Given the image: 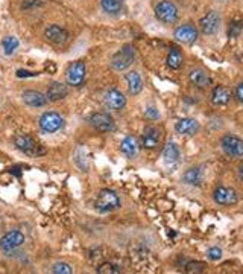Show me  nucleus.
Wrapping results in <instances>:
<instances>
[{
  "label": "nucleus",
  "instance_id": "cd10ccee",
  "mask_svg": "<svg viewBox=\"0 0 243 274\" xmlns=\"http://www.w3.org/2000/svg\"><path fill=\"white\" fill-rule=\"evenodd\" d=\"M52 272H55V274H72L73 268H72V265H68L66 262H56L52 266Z\"/></svg>",
  "mask_w": 243,
  "mask_h": 274
},
{
  "label": "nucleus",
  "instance_id": "aec40b11",
  "mask_svg": "<svg viewBox=\"0 0 243 274\" xmlns=\"http://www.w3.org/2000/svg\"><path fill=\"white\" fill-rule=\"evenodd\" d=\"M188 78L193 86H196L198 89H206L212 84V78L202 70V69H193L188 73Z\"/></svg>",
  "mask_w": 243,
  "mask_h": 274
},
{
  "label": "nucleus",
  "instance_id": "f3484780",
  "mask_svg": "<svg viewBox=\"0 0 243 274\" xmlns=\"http://www.w3.org/2000/svg\"><path fill=\"white\" fill-rule=\"evenodd\" d=\"M180 148L175 142H169L164 149H163V162L168 168H174L176 166V163L180 162Z\"/></svg>",
  "mask_w": 243,
  "mask_h": 274
},
{
  "label": "nucleus",
  "instance_id": "4468645a",
  "mask_svg": "<svg viewBox=\"0 0 243 274\" xmlns=\"http://www.w3.org/2000/svg\"><path fill=\"white\" fill-rule=\"evenodd\" d=\"M161 142V131L156 127H146L142 134V146L146 149H155Z\"/></svg>",
  "mask_w": 243,
  "mask_h": 274
},
{
  "label": "nucleus",
  "instance_id": "a878e982",
  "mask_svg": "<svg viewBox=\"0 0 243 274\" xmlns=\"http://www.w3.org/2000/svg\"><path fill=\"white\" fill-rule=\"evenodd\" d=\"M100 5L105 13L108 14H117L122 10L124 5V0H100Z\"/></svg>",
  "mask_w": 243,
  "mask_h": 274
},
{
  "label": "nucleus",
  "instance_id": "412c9836",
  "mask_svg": "<svg viewBox=\"0 0 243 274\" xmlns=\"http://www.w3.org/2000/svg\"><path fill=\"white\" fill-rule=\"evenodd\" d=\"M125 80H126V84H128V90L132 96L138 95L143 90V81H142V76L138 75V72H136V70L128 72L126 76H125Z\"/></svg>",
  "mask_w": 243,
  "mask_h": 274
},
{
  "label": "nucleus",
  "instance_id": "9b49d317",
  "mask_svg": "<svg viewBox=\"0 0 243 274\" xmlns=\"http://www.w3.org/2000/svg\"><path fill=\"white\" fill-rule=\"evenodd\" d=\"M104 102H105L106 108H110L112 111H120V110H124L125 105H126V98L122 92H118L116 89H111L105 93Z\"/></svg>",
  "mask_w": 243,
  "mask_h": 274
},
{
  "label": "nucleus",
  "instance_id": "f03ea898",
  "mask_svg": "<svg viewBox=\"0 0 243 274\" xmlns=\"http://www.w3.org/2000/svg\"><path fill=\"white\" fill-rule=\"evenodd\" d=\"M120 207V198L118 195L111 189H102L98 195L96 200V209L102 213L112 212Z\"/></svg>",
  "mask_w": 243,
  "mask_h": 274
},
{
  "label": "nucleus",
  "instance_id": "2eb2a0df",
  "mask_svg": "<svg viewBox=\"0 0 243 274\" xmlns=\"http://www.w3.org/2000/svg\"><path fill=\"white\" fill-rule=\"evenodd\" d=\"M44 37L48 42H50L54 45H64L68 40V32L58 25H52L46 29Z\"/></svg>",
  "mask_w": 243,
  "mask_h": 274
},
{
  "label": "nucleus",
  "instance_id": "c9c22d12",
  "mask_svg": "<svg viewBox=\"0 0 243 274\" xmlns=\"http://www.w3.org/2000/svg\"><path fill=\"white\" fill-rule=\"evenodd\" d=\"M238 175H240V178L243 180V163H242L240 168H238Z\"/></svg>",
  "mask_w": 243,
  "mask_h": 274
},
{
  "label": "nucleus",
  "instance_id": "72a5a7b5",
  "mask_svg": "<svg viewBox=\"0 0 243 274\" xmlns=\"http://www.w3.org/2000/svg\"><path fill=\"white\" fill-rule=\"evenodd\" d=\"M236 98H237L240 102H243V83L237 86V89H236Z\"/></svg>",
  "mask_w": 243,
  "mask_h": 274
},
{
  "label": "nucleus",
  "instance_id": "423d86ee",
  "mask_svg": "<svg viewBox=\"0 0 243 274\" xmlns=\"http://www.w3.org/2000/svg\"><path fill=\"white\" fill-rule=\"evenodd\" d=\"M40 128H42L44 133H56L60 131L62 127H64V119L58 114V113H54V111H48L44 114H42V117H40Z\"/></svg>",
  "mask_w": 243,
  "mask_h": 274
},
{
  "label": "nucleus",
  "instance_id": "5701e85b",
  "mask_svg": "<svg viewBox=\"0 0 243 274\" xmlns=\"http://www.w3.org/2000/svg\"><path fill=\"white\" fill-rule=\"evenodd\" d=\"M67 95H68L67 86L61 84V83H52L50 87H49V90H48V93H46V96H48V99H49L50 102L61 101V99H64Z\"/></svg>",
  "mask_w": 243,
  "mask_h": 274
},
{
  "label": "nucleus",
  "instance_id": "f8f14e48",
  "mask_svg": "<svg viewBox=\"0 0 243 274\" xmlns=\"http://www.w3.org/2000/svg\"><path fill=\"white\" fill-rule=\"evenodd\" d=\"M213 200L216 204H220V206H234L237 203V193L231 187L220 186L213 192Z\"/></svg>",
  "mask_w": 243,
  "mask_h": 274
},
{
  "label": "nucleus",
  "instance_id": "7ed1b4c3",
  "mask_svg": "<svg viewBox=\"0 0 243 274\" xmlns=\"http://www.w3.org/2000/svg\"><path fill=\"white\" fill-rule=\"evenodd\" d=\"M134 60H136V49H134L131 45H126V46H124V48H122V49L112 57L111 66H112L114 70L122 72V70L128 69V67L134 63Z\"/></svg>",
  "mask_w": 243,
  "mask_h": 274
},
{
  "label": "nucleus",
  "instance_id": "c756f323",
  "mask_svg": "<svg viewBox=\"0 0 243 274\" xmlns=\"http://www.w3.org/2000/svg\"><path fill=\"white\" fill-rule=\"evenodd\" d=\"M242 29H243V22H240V20L232 22L230 26V37H237Z\"/></svg>",
  "mask_w": 243,
  "mask_h": 274
},
{
  "label": "nucleus",
  "instance_id": "f704fd0d",
  "mask_svg": "<svg viewBox=\"0 0 243 274\" xmlns=\"http://www.w3.org/2000/svg\"><path fill=\"white\" fill-rule=\"evenodd\" d=\"M38 73H35V72H26V70H18L17 72V76L18 78H28V76H36Z\"/></svg>",
  "mask_w": 243,
  "mask_h": 274
},
{
  "label": "nucleus",
  "instance_id": "c85d7f7f",
  "mask_svg": "<svg viewBox=\"0 0 243 274\" xmlns=\"http://www.w3.org/2000/svg\"><path fill=\"white\" fill-rule=\"evenodd\" d=\"M98 272H100V274H117V272H120V269L116 265L106 262V263H102L100 266H98Z\"/></svg>",
  "mask_w": 243,
  "mask_h": 274
},
{
  "label": "nucleus",
  "instance_id": "4be33fe9",
  "mask_svg": "<svg viewBox=\"0 0 243 274\" xmlns=\"http://www.w3.org/2000/svg\"><path fill=\"white\" fill-rule=\"evenodd\" d=\"M120 151L124 152L126 157L134 159L136 155L138 154V142H137V139L132 137V136H126L120 143Z\"/></svg>",
  "mask_w": 243,
  "mask_h": 274
},
{
  "label": "nucleus",
  "instance_id": "bb28decb",
  "mask_svg": "<svg viewBox=\"0 0 243 274\" xmlns=\"http://www.w3.org/2000/svg\"><path fill=\"white\" fill-rule=\"evenodd\" d=\"M2 48H4V52L6 55H12L16 52V49L18 48V40L12 35H8L2 40Z\"/></svg>",
  "mask_w": 243,
  "mask_h": 274
},
{
  "label": "nucleus",
  "instance_id": "6e6552de",
  "mask_svg": "<svg viewBox=\"0 0 243 274\" xmlns=\"http://www.w3.org/2000/svg\"><path fill=\"white\" fill-rule=\"evenodd\" d=\"M23 242H24V234L18 230H12V231H8L5 236L0 239V250L4 253H10L18 248Z\"/></svg>",
  "mask_w": 243,
  "mask_h": 274
},
{
  "label": "nucleus",
  "instance_id": "1a4fd4ad",
  "mask_svg": "<svg viewBox=\"0 0 243 274\" xmlns=\"http://www.w3.org/2000/svg\"><path fill=\"white\" fill-rule=\"evenodd\" d=\"M220 16L216 11H210L207 13V16H204L199 22L200 31L204 32L206 35H214L219 29H220Z\"/></svg>",
  "mask_w": 243,
  "mask_h": 274
},
{
  "label": "nucleus",
  "instance_id": "20e7f679",
  "mask_svg": "<svg viewBox=\"0 0 243 274\" xmlns=\"http://www.w3.org/2000/svg\"><path fill=\"white\" fill-rule=\"evenodd\" d=\"M155 17L166 25H172L178 20V8L170 0H161L155 7Z\"/></svg>",
  "mask_w": 243,
  "mask_h": 274
},
{
  "label": "nucleus",
  "instance_id": "a211bd4d",
  "mask_svg": "<svg viewBox=\"0 0 243 274\" xmlns=\"http://www.w3.org/2000/svg\"><path fill=\"white\" fill-rule=\"evenodd\" d=\"M22 99H23V102L26 105L36 107V108L38 107H44L49 102V99H48L46 95H43L42 92H35V90H26V92H23Z\"/></svg>",
  "mask_w": 243,
  "mask_h": 274
},
{
  "label": "nucleus",
  "instance_id": "393cba45",
  "mask_svg": "<svg viewBox=\"0 0 243 274\" xmlns=\"http://www.w3.org/2000/svg\"><path fill=\"white\" fill-rule=\"evenodd\" d=\"M182 180L190 186H199L202 183V172L199 168H190L182 175Z\"/></svg>",
  "mask_w": 243,
  "mask_h": 274
},
{
  "label": "nucleus",
  "instance_id": "473e14b6",
  "mask_svg": "<svg viewBox=\"0 0 243 274\" xmlns=\"http://www.w3.org/2000/svg\"><path fill=\"white\" fill-rule=\"evenodd\" d=\"M144 114H146L148 119H150V121H156L158 117H160V113H158V110L155 107H148Z\"/></svg>",
  "mask_w": 243,
  "mask_h": 274
},
{
  "label": "nucleus",
  "instance_id": "0eeeda50",
  "mask_svg": "<svg viewBox=\"0 0 243 274\" xmlns=\"http://www.w3.org/2000/svg\"><path fill=\"white\" fill-rule=\"evenodd\" d=\"M220 146L224 152L230 157H243V140L237 136L226 134L220 140Z\"/></svg>",
  "mask_w": 243,
  "mask_h": 274
},
{
  "label": "nucleus",
  "instance_id": "9d476101",
  "mask_svg": "<svg viewBox=\"0 0 243 274\" xmlns=\"http://www.w3.org/2000/svg\"><path fill=\"white\" fill-rule=\"evenodd\" d=\"M90 124L93 125V128H96L100 133H110L116 128L114 119L108 114V113H94L90 117Z\"/></svg>",
  "mask_w": 243,
  "mask_h": 274
},
{
  "label": "nucleus",
  "instance_id": "7c9ffc66",
  "mask_svg": "<svg viewBox=\"0 0 243 274\" xmlns=\"http://www.w3.org/2000/svg\"><path fill=\"white\" fill-rule=\"evenodd\" d=\"M207 257L210 260H219L222 257V250L219 247H212L208 251H207Z\"/></svg>",
  "mask_w": 243,
  "mask_h": 274
},
{
  "label": "nucleus",
  "instance_id": "ddd939ff",
  "mask_svg": "<svg viewBox=\"0 0 243 274\" xmlns=\"http://www.w3.org/2000/svg\"><path fill=\"white\" fill-rule=\"evenodd\" d=\"M174 35L180 43L192 45L196 42V38H198V29L193 25H182V26H178L175 29Z\"/></svg>",
  "mask_w": 243,
  "mask_h": 274
},
{
  "label": "nucleus",
  "instance_id": "39448f33",
  "mask_svg": "<svg viewBox=\"0 0 243 274\" xmlns=\"http://www.w3.org/2000/svg\"><path fill=\"white\" fill-rule=\"evenodd\" d=\"M86 73H87V67L84 61H76L73 64H70V67L66 72V81L68 86L73 87H80L84 84L86 80Z\"/></svg>",
  "mask_w": 243,
  "mask_h": 274
},
{
  "label": "nucleus",
  "instance_id": "dca6fc26",
  "mask_svg": "<svg viewBox=\"0 0 243 274\" xmlns=\"http://www.w3.org/2000/svg\"><path fill=\"white\" fill-rule=\"evenodd\" d=\"M175 131L182 136H194L199 131V122L192 117H184L175 124Z\"/></svg>",
  "mask_w": 243,
  "mask_h": 274
},
{
  "label": "nucleus",
  "instance_id": "f257e3e1",
  "mask_svg": "<svg viewBox=\"0 0 243 274\" xmlns=\"http://www.w3.org/2000/svg\"><path fill=\"white\" fill-rule=\"evenodd\" d=\"M14 143L16 146L24 152L26 155H30V157H38V155H43L46 152V149L43 148V145H40L34 137L28 136V134H18L14 137Z\"/></svg>",
  "mask_w": 243,
  "mask_h": 274
},
{
  "label": "nucleus",
  "instance_id": "6ab92c4d",
  "mask_svg": "<svg viewBox=\"0 0 243 274\" xmlns=\"http://www.w3.org/2000/svg\"><path fill=\"white\" fill-rule=\"evenodd\" d=\"M212 104L216 105V107H224V105H228L230 101H231V92L224 87V86H216L212 92Z\"/></svg>",
  "mask_w": 243,
  "mask_h": 274
},
{
  "label": "nucleus",
  "instance_id": "2f4dec72",
  "mask_svg": "<svg viewBox=\"0 0 243 274\" xmlns=\"http://www.w3.org/2000/svg\"><path fill=\"white\" fill-rule=\"evenodd\" d=\"M206 265L202 263V262H190L187 265V272H200V271H204Z\"/></svg>",
  "mask_w": 243,
  "mask_h": 274
},
{
  "label": "nucleus",
  "instance_id": "b1692460",
  "mask_svg": "<svg viewBox=\"0 0 243 274\" xmlns=\"http://www.w3.org/2000/svg\"><path fill=\"white\" fill-rule=\"evenodd\" d=\"M166 64L172 70H178L182 66V54L178 48H170L168 58H166Z\"/></svg>",
  "mask_w": 243,
  "mask_h": 274
}]
</instances>
